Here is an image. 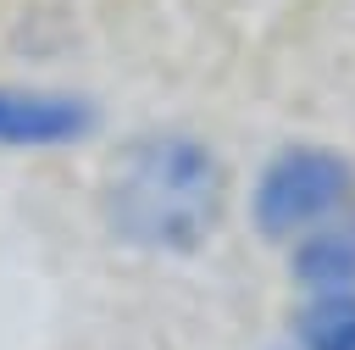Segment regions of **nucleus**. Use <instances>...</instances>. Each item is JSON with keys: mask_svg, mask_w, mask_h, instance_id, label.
Wrapping results in <instances>:
<instances>
[{"mask_svg": "<svg viewBox=\"0 0 355 350\" xmlns=\"http://www.w3.org/2000/svg\"><path fill=\"white\" fill-rule=\"evenodd\" d=\"M227 206V183L216 156L189 133H144L128 139L100 178L105 228L150 256L200 250Z\"/></svg>", "mask_w": 355, "mask_h": 350, "instance_id": "nucleus-1", "label": "nucleus"}, {"mask_svg": "<svg viewBox=\"0 0 355 350\" xmlns=\"http://www.w3.org/2000/svg\"><path fill=\"white\" fill-rule=\"evenodd\" d=\"M349 200H355V172L344 156L316 144H288L255 178V228L266 239H300L327 217L349 211Z\"/></svg>", "mask_w": 355, "mask_h": 350, "instance_id": "nucleus-2", "label": "nucleus"}, {"mask_svg": "<svg viewBox=\"0 0 355 350\" xmlns=\"http://www.w3.org/2000/svg\"><path fill=\"white\" fill-rule=\"evenodd\" d=\"M89 128H94V106H89L83 94L0 83V144H6V150L78 144Z\"/></svg>", "mask_w": 355, "mask_h": 350, "instance_id": "nucleus-3", "label": "nucleus"}, {"mask_svg": "<svg viewBox=\"0 0 355 350\" xmlns=\"http://www.w3.org/2000/svg\"><path fill=\"white\" fill-rule=\"evenodd\" d=\"M294 278L305 289H355V211H338L294 239Z\"/></svg>", "mask_w": 355, "mask_h": 350, "instance_id": "nucleus-4", "label": "nucleus"}, {"mask_svg": "<svg viewBox=\"0 0 355 350\" xmlns=\"http://www.w3.org/2000/svg\"><path fill=\"white\" fill-rule=\"evenodd\" d=\"M288 350H355V289H311L294 311Z\"/></svg>", "mask_w": 355, "mask_h": 350, "instance_id": "nucleus-5", "label": "nucleus"}]
</instances>
